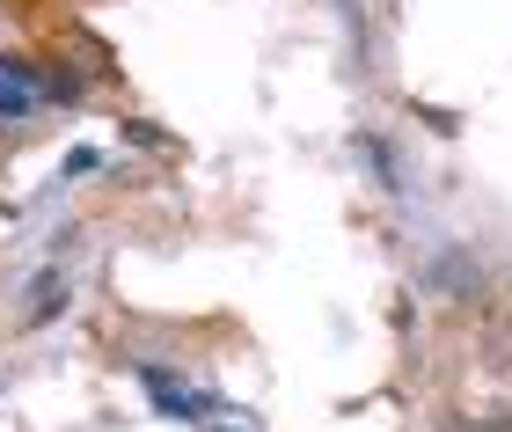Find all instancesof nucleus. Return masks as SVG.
<instances>
[{"mask_svg": "<svg viewBox=\"0 0 512 432\" xmlns=\"http://www.w3.org/2000/svg\"><path fill=\"white\" fill-rule=\"evenodd\" d=\"M81 88H88V74H74V66H52V74H44V96H52V103H81Z\"/></svg>", "mask_w": 512, "mask_h": 432, "instance_id": "7ed1b4c3", "label": "nucleus"}, {"mask_svg": "<svg viewBox=\"0 0 512 432\" xmlns=\"http://www.w3.org/2000/svg\"><path fill=\"white\" fill-rule=\"evenodd\" d=\"M59 308H66V271H44V279L30 286V308H22V323L37 330V323H52Z\"/></svg>", "mask_w": 512, "mask_h": 432, "instance_id": "f03ea898", "label": "nucleus"}, {"mask_svg": "<svg viewBox=\"0 0 512 432\" xmlns=\"http://www.w3.org/2000/svg\"><path fill=\"white\" fill-rule=\"evenodd\" d=\"M125 140H132V147H169V140H161V132H154L147 118H132V125H125Z\"/></svg>", "mask_w": 512, "mask_h": 432, "instance_id": "423d86ee", "label": "nucleus"}, {"mask_svg": "<svg viewBox=\"0 0 512 432\" xmlns=\"http://www.w3.org/2000/svg\"><path fill=\"white\" fill-rule=\"evenodd\" d=\"M139 389L154 396L161 418H205V411H220V396H205V389H191V381H176L169 367H154V359H139Z\"/></svg>", "mask_w": 512, "mask_h": 432, "instance_id": "f257e3e1", "label": "nucleus"}, {"mask_svg": "<svg viewBox=\"0 0 512 432\" xmlns=\"http://www.w3.org/2000/svg\"><path fill=\"white\" fill-rule=\"evenodd\" d=\"M30 110H37V96H30V88H15V81H0V118H30Z\"/></svg>", "mask_w": 512, "mask_h": 432, "instance_id": "20e7f679", "label": "nucleus"}, {"mask_svg": "<svg viewBox=\"0 0 512 432\" xmlns=\"http://www.w3.org/2000/svg\"><path fill=\"white\" fill-rule=\"evenodd\" d=\"M96 169H103L96 147H74V154H66V176H96Z\"/></svg>", "mask_w": 512, "mask_h": 432, "instance_id": "39448f33", "label": "nucleus"}]
</instances>
